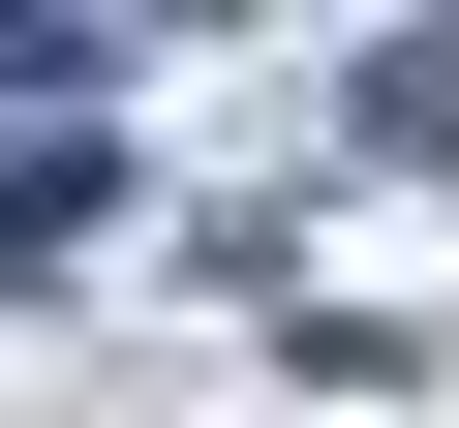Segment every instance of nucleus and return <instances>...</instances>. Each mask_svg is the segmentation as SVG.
I'll return each mask as SVG.
<instances>
[{"label":"nucleus","instance_id":"1","mask_svg":"<svg viewBox=\"0 0 459 428\" xmlns=\"http://www.w3.org/2000/svg\"><path fill=\"white\" fill-rule=\"evenodd\" d=\"M368 153H398V184H459V31H398V62H368Z\"/></svg>","mask_w":459,"mask_h":428}]
</instances>
